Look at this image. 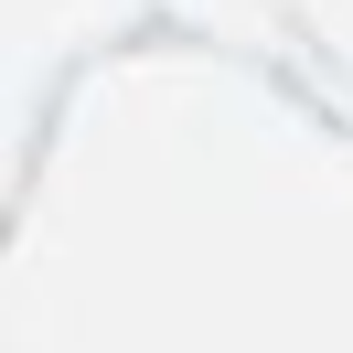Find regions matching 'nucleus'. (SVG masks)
Wrapping results in <instances>:
<instances>
[]
</instances>
